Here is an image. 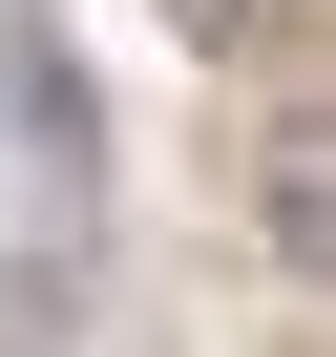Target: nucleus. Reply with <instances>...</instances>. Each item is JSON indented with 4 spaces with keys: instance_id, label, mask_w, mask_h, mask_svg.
Listing matches in <instances>:
<instances>
[{
    "instance_id": "obj_2",
    "label": "nucleus",
    "mask_w": 336,
    "mask_h": 357,
    "mask_svg": "<svg viewBox=\"0 0 336 357\" xmlns=\"http://www.w3.org/2000/svg\"><path fill=\"white\" fill-rule=\"evenodd\" d=\"M0 126H22V168H63V190L105 168V105H84V63H63V22H43V0L0 22Z\"/></svg>"
},
{
    "instance_id": "obj_3",
    "label": "nucleus",
    "mask_w": 336,
    "mask_h": 357,
    "mask_svg": "<svg viewBox=\"0 0 336 357\" xmlns=\"http://www.w3.org/2000/svg\"><path fill=\"white\" fill-rule=\"evenodd\" d=\"M63 294H84L63 252H0V357H63Z\"/></svg>"
},
{
    "instance_id": "obj_1",
    "label": "nucleus",
    "mask_w": 336,
    "mask_h": 357,
    "mask_svg": "<svg viewBox=\"0 0 336 357\" xmlns=\"http://www.w3.org/2000/svg\"><path fill=\"white\" fill-rule=\"evenodd\" d=\"M231 211H252V252H273V273H315V294H336V105L252 126V168H231Z\"/></svg>"
},
{
    "instance_id": "obj_4",
    "label": "nucleus",
    "mask_w": 336,
    "mask_h": 357,
    "mask_svg": "<svg viewBox=\"0 0 336 357\" xmlns=\"http://www.w3.org/2000/svg\"><path fill=\"white\" fill-rule=\"evenodd\" d=\"M168 22H190V43H273V0H168Z\"/></svg>"
}]
</instances>
